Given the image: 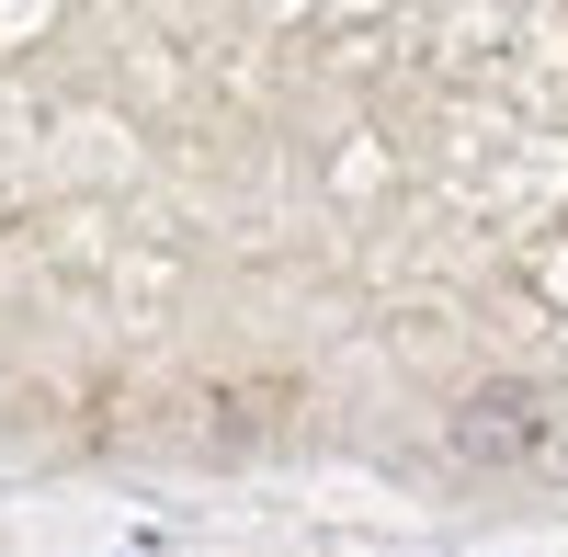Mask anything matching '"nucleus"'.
<instances>
[{
  "label": "nucleus",
  "mask_w": 568,
  "mask_h": 557,
  "mask_svg": "<svg viewBox=\"0 0 568 557\" xmlns=\"http://www.w3.org/2000/svg\"><path fill=\"white\" fill-rule=\"evenodd\" d=\"M455 444H466V455H489V467H511V455L535 444V398H524V387H489V398L455 422Z\"/></svg>",
  "instance_id": "f257e3e1"
}]
</instances>
